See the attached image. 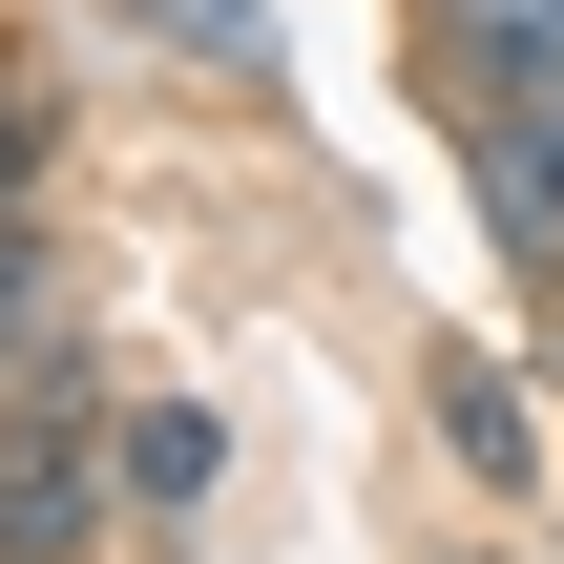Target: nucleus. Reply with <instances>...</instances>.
<instances>
[{
    "instance_id": "0eeeda50",
    "label": "nucleus",
    "mask_w": 564,
    "mask_h": 564,
    "mask_svg": "<svg viewBox=\"0 0 564 564\" xmlns=\"http://www.w3.org/2000/svg\"><path fill=\"white\" fill-rule=\"evenodd\" d=\"M0 564H105V544H0Z\"/></svg>"
},
{
    "instance_id": "f257e3e1",
    "label": "nucleus",
    "mask_w": 564,
    "mask_h": 564,
    "mask_svg": "<svg viewBox=\"0 0 564 564\" xmlns=\"http://www.w3.org/2000/svg\"><path fill=\"white\" fill-rule=\"evenodd\" d=\"M460 188H481V251L564 314V63L502 84V105H460Z\"/></svg>"
},
{
    "instance_id": "6e6552de",
    "label": "nucleus",
    "mask_w": 564,
    "mask_h": 564,
    "mask_svg": "<svg viewBox=\"0 0 564 564\" xmlns=\"http://www.w3.org/2000/svg\"><path fill=\"white\" fill-rule=\"evenodd\" d=\"M440 564H502V544H440Z\"/></svg>"
},
{
    "instance_id": "7ed1b4c3",
    "label": "nucleus",
    "mask_w": 564,
    "mask_h": 564,
    "mask_svg": "<svg viewBox=\"0 0 564 564\" xmlns=\"http://www.w3.org/2000/svg\"><path fill=\"white\" fill-rule=\"evenodd\" d=\"M419 419H440V460H460L481 502H544V398H523L502 356H440V377H419Z\"/></svg>"
},
{
    "instance_id": "39448f33",
    "label": "nucleus",
    "mask_w": 564,
    "mask_h": 564,
    "mask_svg": "<svg viewBox=\"0 0 564 564\" xmlns=\"http://www.w3.org/2000/svg\"><path fill=\"white\" fill-rule=\"evenodd\" d=\"M147 42H167V63H209V84H272V42H251V0H147Z\"/></svg>"
},
{
    "instance_id": "f03ea898",
    "label": "nucleus",
    "mask_w": 564,
    "mask_h": 564,
    "mask_svg": "<svg viewBox=\"0 0 564 564\" xmlns=\"http://www.w3.org/2000/svg\"><path fill=\"white\" fill-rule=\"evenodd\" d=\"M209 481H230V419H209V398H105V523H126V544L209 523Z\"/></svg>"
},
{
    "instance_id": "423d86ee",
    "label": "nucleus",
    "mask_w": 564,
    "mask_h": 564,
    "mask_svg": "<svg viewBox=\"0 0 564 564\" xmlns=\"http://www.w3.org/2000/svg\"><path fill=\"white\" fill-rule=\"evenodd\" d=\"M42 293H63V251H42V167H21V188H0V356L42 335Z\"/></svg>"
},
{
    "instance_id": "20e7f679",
    "label": "nucleus",
    "mask_w": 564,
    "mask_h": 564,
    "mask_svg": "<svg viewBox=\"0 0 564 564\" xmlns=\"http://www.w3.org/2000/svg\"><path fill=\"white\" fill-rule=\"evenodd\" d=\"M398 21H419L440 105H502V84H544V63H564V0H398Z\"/></svg>"
}]
</instances>
